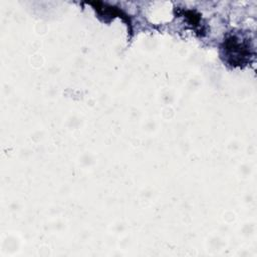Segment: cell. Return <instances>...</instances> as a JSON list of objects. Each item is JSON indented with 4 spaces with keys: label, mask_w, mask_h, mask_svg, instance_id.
I'll return each instance as SVG.
<instances>
[{
    "label": "cell",
    "mask_w": 257,
    "mask_h": 257,
    "mask_svg": "<svg viewBox=\"0 0 257 257\" xmlns=\"http://www.w3.org/2000/svg\"><path fill=\"white\" fill-rule=\"evenodd\" d=\"M90 5L93 6L94 10L100 15V16H103V17H114V16H118V17H121L123 20L126 21L127 25L130 26V31L132 32V27H131V21H130V18L128 16L122 11L120 10L119 8H115V7H112V6H109V5H106L105 3H101V2H89Z\"/></svg>",
    "instance_id": "cell-2"
},
{
    "label": "cell",
    "mask_w": 257,
    "mask_h": 257,
    "mask_svg": "<svg viewBox=\"0 0 257 257\" xmlns=\"http://www.w3.org/2000/svg\"><path fill=\"white\" fill-rule=\"evenodd\" d=\"M255 55L253 40L247 32L232 31L220 45V56L224 63L232 67H244Z\"/></svg>",
    "instance_id": "cell-1"
}]
</instances>
